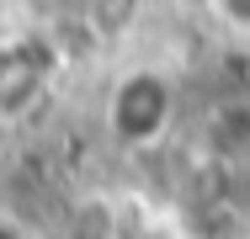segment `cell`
Segmentation results:
<instances>
[{"instance_id": "6da1fadb", "label": "cell", "mask_w": 250, "mask_h": 239, "mask_svg": "<svg viewBox=\"0 0 250 239\" xmlns=\"http://www.w3.org/2000/svg\"><path fill=\"white\" fill-rule=\"evenodd\" d=\"M106 117H112V128L123 133L128 143H149L165 133V122H170V85L160 80V75H128L112 101H106Z\"/></svg>"}]
</instances>
